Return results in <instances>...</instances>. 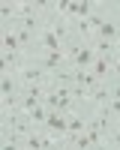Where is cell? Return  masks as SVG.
Wrapping results in <instances>:
<instances>
[{
	"label": "cell",
	"mask_w": 120,
	"mask_h": 150,
	"mask_svg": "<svg viewBox=\"0 0 120 150\" xmlns=\"http://www.w3.org/2000/svg\"><path fill=\"white\" fill-rule=\"evenodd\" d=\"M30 60H33V63H39L48 75H54V72H60V69H66V54H63V51H51V54H30Z\"/></svg>",
	"instance_id": "1"
},
{
	"label": "cell",
	"mask_w": 120,
	"mask_h": 150,
	"mask_svg": "<svg viewBox=\"0 0 120 150\" xmlns=\"http://www.w3.org/2000/svg\"><path fill=\"white\" fill-rule=\"evenodd\" d=\"M51 51H63V45H60L57 33H54L51 27H45L42 33H36V48H33V54H51Z\"/></svg>",
	"instance_id": "2"
},
{
	"label": "cell",
	"mask_w": 120,
	"mask_h": 150,
	"mask_svg": "<svg viewBox=\"0 0 120 150\" xmlns=\"http://www.w3.org/2000/svg\"><path fill=\"white\" fill-rule=\"evenodd\" d=\"M0 51H6V54H27L21 48V39H18L15 27H0Z\"/></svg>",
	"instance_id": "3"
},
{
	"label": "cell",
	"mask_w": 120,
	"mask_h": 150,
	"mask_svg": "<svg viewBox=\"0 0 120 150\" xmlns=\"http://www.w3.org/2000/svg\"><path fill=\"white\" fill-rule=\"evenodd\" d=\"M90 72H93L99 81H111V78H114V63H108L105 57H96L93 66H90Z\"/></svg>",
	"instance_id": "4"
},
{
	"label": "cell",
	"mask_w": 120,
	"mask_h": 150,
	"mask_svg": "<svg viewBox=\"0 0 120 150\" xmlns=\"http://www.w3.org/2000/svg\"><path fill=\"white\" fill-rule=\"evenodd\" d=\"M93 60H96V48H93L90 42H81V51H78V57H75V69H90Z\"/></svg>",
	"instance_id": "5"
},
{
	"label": "cell",
	"mask_w": 120,
	"mask_h": 150,
	"mask_svg": "<svg viewBox=\"0 0 120 150\" xmlns=\"http://www.w3.org/2000/svg\"><path fill=\"white\" fill-rule=\"evenodd\" d=\"M0 150H27L24 141H0Z\"/></svg>",
	"instance_id": "6"
},
{
	"label": "cell",
	"mask_w": 120,
	"mask_h": 150,
	"mask_svg": "<svg viewBox=\"0 0 120 150\" xmlns=\"http://www.w3.org/2000/svg\"><path fill=\"white\" fill-rule=\"evenodd\" d=\"M108 87H111V99H114V102H120V78H111V81H108Z\"/></svg>",
	"instance_id": "7"
},
{
	"label": "cell",
	"mask_w": 120,
	"mask_h": 150,
	"mask_svg": "<svg viewBox=\"0 0 120 150\" xmlns=\"http://www.w3.org/2000/svg\"><path fill=\"white\" fill-rule=\"evenodd\" d=\"M96 150H120V144H117L114 138H105V141H99V144H96Z\"/></svg>",
	"instance_id": "8"
},
{
	"label": "cell",
	"mask_w": 120,
	"mask_h": 150,
	"mask_svg": "<svg viewBox=\"0 0 120 150\" xmlns=\"http://www.w3.org/2000/svg\"><path fill=\"white\" fill-rule=\"evenodd\" d=\"M114 78H120V60L114 63Z\"/></svg>",
	"instance_id": "9"
}]
</instances>
